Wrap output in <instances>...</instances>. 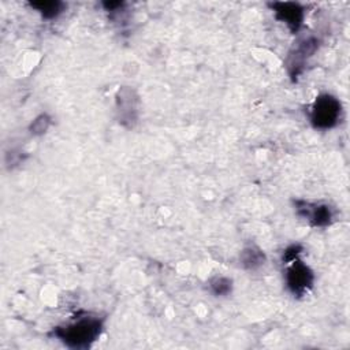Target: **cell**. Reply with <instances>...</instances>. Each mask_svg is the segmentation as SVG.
<instances>
[{
	"label": "cell",
	"instance_id": "1",
	"mask_svg": "<svg viewBox=\"0 0 350 350\" xmlns=\"http://www.w3.org/2000/svg\"><path fill=\"white\" fill-rule=\"evenodd\" d=\"M104 320L97 316H78L72 321L55 327L51 336L59 339L70 349H88L101 335Z\"/></svg>",
	"mask_w": 350,
	"mask_h": 350
},
{
	"label": "cell",
	"instance_id": "2",
	"mask_svg": "<svg viewBox=\"0 0 350 350\" xmlns=\"http://www.w3.org/2000/svg\"><path fill=\"white\" fill-rule=\"evenodd\" d=\"M342 103L329 93H323L316 97L310 107V123L314 129L329 130L342 119Z\"/></svg>",
	"mask_w": 350,
	"mask_h": 350
},
{
	"label": "cell",
	"instance_id": "3",
	"mask_svg": "<svg viewBox=\"0 0 350 350\" xmlns=\"http://www.w3.org/2000/svg\"><path fill=\"white\" fill-rule=\"evenodd\" d=\"M314 273L301 260L295 258L286 271V286L295 297L305 295L313 286Z\"/></svg>",
	"mask_w": 350,
	"mask_h": 350
},
{
	"label": "cell",
	"instance_id": "4",
	"mask_svg": "<svg viewBox=\"0 0 350 350\" xmlns=\"http://www.w3.org/2000/svg\"><path fill=\"white\" fill-rule=\"evenodd\" d=\"M295 212L314 227H325L334 221V209L328 204L310 202L304 200L294 201Z\"/></svg>",
	"mask_w": 350,
	"mask_h": 350
},
{
	"label": "cell",
	"instance_id": "5",
	"mask_svg": "<svg viewBox=\"0 0 350 350\" xmlns=\"http://www.w3.org/2000/svg\"><path fill=\"white\" fill-rule=\"evenodd\" d=\"M275 14V18L284 23L291 33H298L304 23L305 10L299 3L293 1H273L268 3Z\"/></svg>",
	"mask_w": 350,
	"mask_h": 350
},
{
	"label": "cell",
	"instance_id": "6",
	"mask_svg": "<svg viewBox=\"0 0 350 350\" xmlns=\"http://www.w3.org/2000/svg\"><path fill=\"white\" fill-rule=\"evenodd\" d=\"M319 48V40L313 36L305 37L299 40L295 45V48L290 52V56L287 59L288 63V71L291 77H297L305 63Z\"/></svg>",
	"mask_w": 350,
	"mask_h": 350
},
{
	"label": "cell",
	"instance_id": "7",
	"mask_svg": "<svg viewBox=\"0 0 350 350\" xmlns=\"http://www.w3.org/2000/svg\"><path fill=\"white\" fill-rule=\"evenodd\" d=\"M137 103V97H134V92L131 89H124L122 88L119 90V96L116 98V104H118V111L120 112V120L119 122H135V104Z\"/></svg>",
	"mask_w": 350,
	"mask_h": 350
},
{
	"label": "cell",
	"instance_id": "8",
	"mask_svg": "<svg viewBox=\"0 0 350 350\" xmlns=\"http://www.w3.org/2000/svg\"><path fill=\"white\" fill-rule=\"evenodd\" d=\"M265 260H267L265 253L254 245L246 246L239 254V264L245 269H252V271L257 269L265 264Z\"/></svg>",
	"mask_w": 350,
	"mask_h": 350
},
{
	"label": "cell",
	"instance_id": "9",
	"mask_svg": "<svg viewBox=\"0 0 350 350\" xmlns=\"http://www.w3.org/2000/svg\"><path fill=\"white\" fill-rule=\"evenodd\" d=\"M30 5L37 10L45 19H53L64 11V3L62 1H33Z\"/></svg>",
	"mask_w": 350,
	"mask_h": 350
},
{
	"label": "cell",
	"instance_id": "10",
	"mask_svg": "<svg viewBox=\"0 0 350 350\" xmlns=\"http://www.w3.org/2000/svg\"><path fill=\"white\" fill-rule=\"evenodd\" d=\"M208 287L213 295L226 297L232 291V279L227 276H213L209 279Z\"/></svg>",
	"mask_w": 350,
	"mask_h": 350
},
{
	"label": "cell",
	"instance_id": "11",
	"mask_svg": "<svg viewBox=\"0 0 350 350\" xmlns=\"http://www.w3.org/2000/svg\"><path fill=\"white\" fill-rule=\"evenodd\" d=\"M51 126V118L46 113H41L40 116H37L29 126V131L33 135H42L48 127Z\"/></svg>",
	"mask_w": 350,
	"mask_h": 350
},
{
	"label": "cell",
	"instance_id": "12",
	"mask_svg": "<svg viewBox=\"0 0 350 350\" xmlns=\"http://www.w3.org/2000/svg\"><path fill=\"white\" fill-rule=\"evenodd\" d=\"M301 252H302V246H301V245H291V246H288V247L283 252V256H282L283 262H291L293 260L298 258V256L301 254Z\"/></svg>",
	"mask_w": 350,
	"mask_h": 350
}]
</instances>
